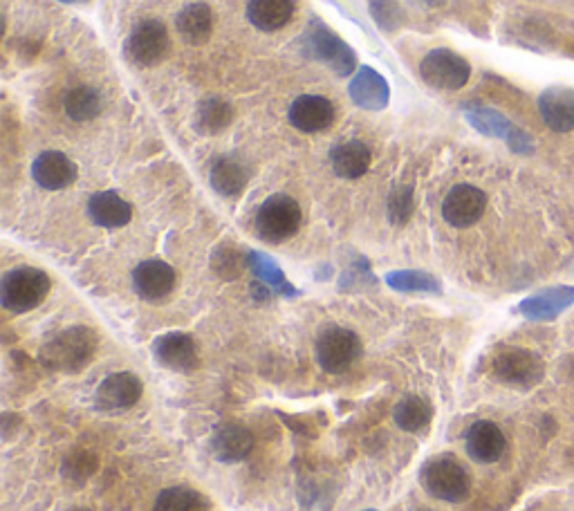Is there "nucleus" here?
<instances>
[{"instance_id": "obj_9", "label": "nucleus", "mask_w": 574, "mask_h": 511, "mask_svg": "<svg viewBox=\"0 0 574 511\" xmlns=\"http://www.w3.org/2000/svg\"><path fill=\"white\" fill-rule=\"evenodd\" d=\"M420 77L433 90L456 92L467 86L471 77V65L462 59L458 52L438 48L431 50L427 57L420 61Z\"/></svg>"}, {"instance_id": "obj_20", "label": "nucleus", "mask_w": 574, "mask_h": 511, "mask_svg": "<svg viewBox=\"0 0 574 511\" xmlns=\"http://www.w3.org/2000/svg\"><path fill=\"white\" fill-rule=\"evenodd\" d=\"M539 113L543 122L554 133L574 130V90L566 86H552L541 92Z\"/></svg>"}, {"instance_id": "obj_1", "label": "nucleus", "mask_w": 574, "mask_h": 511, "mask_svg": "<svg viewBox=\"0 0 574 511\" xmlns=\"http://www.w3.org/2000/svg\"><path fill=\"white\" fill-rule=\"evenodd\" d=\"M97 348V332L86 328V325H74V328L61 330L43 343L39 361L43 368L54 370V373H81L95 359Z\"/></svg>"}, {"instance_id": "obj_22", "label": "nucleus", "mask_w": 574, "mask_h": 511, "mask_svg": "<svg viewBox=\"0 0 574 511\" xmlns=\"http://www.w3.org/2000/svg\"><path fill=\"white\" fill-rule=\"evenodd\" d=\"M88 216L97 227L122 229L131 222L133 207L115 191H99L88 202Z\"/></svg>"}, {"instance_id": "obj_17", "label": "nucleus", "mask_w": 574, "mask_h": 511, "mask_svg": "<svg viewBox=\"0 0 574 511\" xmlns=\"http://www.w3.org/2000/svg\"><path fill=\"white\" fill-rule=\"evenodd\" d=\"M350 99L355 101V106L361 110H370V113H377V110H384L391 101V88H388V81L379 74L377 70L370 68V65H359V70L353 74V81H350Z\"/></svg>"}, {"instance_id": "obj_29", "label": "nucleus", "mask_w": 574, "mask_h": 511, "mask_svg": "<svg viewBox=\"0 0 574 511\" xmlns=\"http://www.w3.org/2000/svg\"><path fill=\"white\" fill-rule=\"evenodd\" d=\"M234 122V106L220 97H209L200 101L196 113V128L205 135H218Z\"/></svg>"}, {"instance_id": "obj_33", "label": "nucleus", "mask_w": 574, "mask_h": 511, "mask_svg": "<svg viewBox=\"0 0 574 511\" xmlns=\"http://www.w3.org/2000/svg\"><path fill=\"white\" fill-rule=\"evenodd\" d=\"M97 469H99L97 453L79 449V451H72L68 458L63 460L61 476L68 482V485L81 487V485H86L92 476H95Z\"/></svg>"}, {"instance_id": "obj_7", "label": "nucleus", "mask_w": 574, "mask_h": 511, "mask_svg": "<svg viewBox=\"0 0 574 511\" xmlns=\"http://www.w3.org/2000/svg\"><path fill=\"white\" fill-rule=\"evenodd\" d=\"M364 346L357 332L341 328V325H330L323 330L314 346V355H317V364L330 375L348 373L355 361L361 357Z\"/></svg>"}, {"instance_id": "obj_2", "label": "nucleus", "mask_w": 574, "mask_h": 511, "mask_svg": "<svg viewBox=\"0 0 574 511\" xmlns=\"http://www.w3.org/2000/svg\"><path fill=\"white\" fill-rule=\"evenodd\" d=\"M301 52L308 59L328 65L339 77H350L359 70L355 50L319 18H310L308 27L301 34Z\"/></svg>"}, {"instance_id": "obj_24", "label": "nucleus", "mask_w": 574, "mask_h": 511, "mask_svg": "<svg viewBox=\"0 0 574 511\" xmlns=\"http://www.w3.org/2000/svg\"><path fill=\"white\" fill-rule=\"evenodd\" d=\"M296 12L294 0H249L247 18L256 30L276 32L292 21Z\"/></svg>"}, {"instance_id": "obj_10", "label": "nucleus", "mask_w": 574, "mask_h": 511, "mask_svg": "<svg viewBox=\"0 0 574 511\" xmlns=\"http://www.w3.org/2000/svg\"><path fill=\"white\" fill-rule=\"evenodd\" d=\"M465 117H467V122L478 130V133H483L487 137L505 139L507 146L512 148L514 153L518 155L532 153V148H534L532 137L523 133L521 128H516L503 113H498V110L469 104L465 106Z\"/></svg>"}, {"instance_id": "obj_36", "label": "nucleus", "mask_w": 574, "mask_h": 511, "mask_svg": "<svg viewBox=\"0 0 574 511\" xmlns=\"http://www.w3.org/2000/svg\"><path fill=\"white\" fill-rule=\"evenodd\" d=\"M370 16L377 23V27L386 34H393L402 30L406 25V12L397 0H370Z\"/></svg>"}, {"instance_id": "obj_23", "label": "nucleus", "mask_w": 574, "mask_h": 511, "mask_svg": "<svg viewBox=\"0 0 574 511\" xmlns=\"http://www.w3.org/2000/svg\"><path fill=\"white\" fill-rule=\"evenodd\" d=\"M370 162H373V153L359 139H348V142H341L330 151L332 171L341 180H359L370 169Z\"/></svg>"}, {"instance_id": "obj_37", "label": "nucleus", "mask_w": 574, "mask_h": 511, "mask_svg": "<svg viewBox=\"0 0 574 511\" xmlns=\"http://www.w3.org/2000/svg\"><path fill=\"white\" fill-rule=\"evenodd\" d=\"M413 5L424 7V9H433V7H442L447 0H411Z\"/></svg>"}, {"instance_id": "obj_27", "label": "nucleus", "mask_w": 574, "mask_h": 511, "mask_svg": "<svg viewBox=\"0 0 574 511\" xmlns=\"http://www.w3.org/2000/svg\"><path fill=\"white\" fill-rule=\"evenodd\" d=\"M249 269L256 276V281L265 285L272 294L279 296H299V290L287 281L283 269L272 256H267L263 252H249Z\"/></svg>"}, {"instance_id": "obj_14", "label": "nucleus", "mask_w": 574, "mask_h": 511, "mask_svg": "<svg viewBox=\"0 0 574 511\" xmlns=\"http://www.w3.org/2000/svg\"><path fill=\"white\" fill-rule=\"evenodd\" d=\"M142 397V382L131 373L108 375L97 388L95 402L106 413H122L133 408Z\"/></svg>"}, {"instance_id": "obj_8", "label": "nucleus", "mask_w": 574, "mask_h": 511, "mask_svg": "<svg viewBox=\"0 0 574 511\" xmlns=\"http://www.w3.org/2000/svg\"><path fill=\"white\" fill-rule=\"evenodd\" d=\"M126 57L131 59L140 68H155L160 65L171 52V36L166 25L155 18H146L140 21L133 32L128 34V41L124 45Z\"/></svg>"}, {"instance_id": "obj_39", "label": "nucleus", "mask_w": 574, "mask_h": 511, "mask_svg": "<svg viewBox=\"0 0 574 511\" xmlns=\"http://www.w3.org/2000/svg\"><path fill=\"white\" fill-rule=\"evenodd\" d=\"M68 511H92L90 507H72V509H68Z\"/></svg>"}, {"instance_id": "obj_16", "label": "nucleus", "mask_w": 574, "mask_h": 511, "mask_svg": "<svg viewBox=\"0 0 574 511\" xmlns=\"http://www.w3.org/2000/svg\"><path fill=\"white\" fill-rule=\"evenodd\" d=\"M77 175V164L61 151H43L32 164V178L45 191L68 189Z\"/></svg>"}, {"instance_id": "obj_21", "label": "nucleus", "mask_w": 574, "mask_h": 511, "mask_svg": "<svg viewBox=\"0 0 574 511\" xmlns=\"http://www.w3.org/2000/svg\"><path fill=\"white\" fill-rule=\"evenodd\" d=\"M254 449V435L240 424H225L211 438V453L222 464L243 462Z\"/></svg>"}, {"instance_id": "obj_12", "label": "nucleus", "mask_w": 574, "mask_h": 511, "mask_svg": "<svg viewBox=\"0 0 574 511\" xmlns=\"http://www.w3.org/2000/svg\"><path fill=\"white\" fill-rule=\"evenodd\" d=\"M153 355L157 364L173 370V373L189 375L200 364L196 341L184 332H166L157 337L153 343Z\"/></svg>"}, {"instance_id": "obj_32", "label": "nucleus", "mask_w": 574, "mask_h": 511, "mask_svg": "<svg viewBox=\"0 0 574 511\" xmlns=\"http://www.w3.org/2000/svg\"><path fill=\"white\" fill-rule=\"evenodd\" d=\"M101 108L104 104H101L99 92L90 86H77L66 95V115L72 122H90V119L99 117Z\"/></svg>"}, {"instance_id": "obj_5", "label": "nucleus", "mask_w": 574, "mask_h": 511, "mask_svg": "<svg viewBox=\"0 0 574 511\" xmlns=\"http://www.w3.org/2000/svg\"><path fill=\"white\" fill-rule=\"evenodd\" d=\"M489 375L498 384L514 388H534L543 382L545 364L536 352L521 346L498 348L489 361Z\"/></svg>"}, {"instance_id": "obj_30", "label": "nucleus", "mask_w": 574, "mask_h": 511, "mask_svg": "<svg viewBox=\"0 0 574 511\" xmlns=\"http://www.w3.org/2000/svg\"><path fill=\"white\" fill-rule=\"evenodd\" d=\"M153 511H211L205 494L191 487H169L162 489L155 498Z\"/></svg>"}, {"instance_id": "obj_6", "label": "nucleus", "mask_w": 574, "mask_h": 511, "mask_svg": "<svg viewBox=\"0 0 574 511\" xmlns=\"http://www.w3.org/2000/svg\"><path fill=\"white\" fill-rule=\"evenodd\" d=\"M303 211L292 195L274 193L256 213V231L261 240L270 245H281L299 234Z\"/></svg>"}, {"instance_id": "obj_28", "label": "nucleus", "mask_w": 574, "mask_h": 511, "mask_svg": "<svg viewBox=\"0 0 574 511\" xmlns=\"http://www.w3.org/2000/svg\"><path fill=\"white\" fill-rule=\"evenodd\" d=\"M393 420L406 433H418L422 429H427L433 420V408L418 395H409L400 399L393 408Z\"/></svg>"}, {"instance_id": "obj_19", "label": "nucleus", "mask_w": 574, "mask_h": 511, "mask_svg": "<svg viewBox=\"0 0 574 511\" xmlns=\"http://www.w3.org/2000/svg\"><path fill=\"white\" fill-rule=\"evenodd\" d=\"M574 305V287L557 285L534 296H527L518 305V312L530 321H554Z\"/></svg>"}, {"instance_id": "obj_38", "label": "nucleus", "mask_w": 574, "mask_h": 511, "mask_svg": "<svg viewBox=\"0 0 574 511\" xmlns=\"http://www.w3.org/2000/svg\"><path fill=\"white\" fill-rule=\"evenodd\" d=\"M59 3H68V5H77V3H88V0H59Z\"/></svg>"}, {"instance_id": "obj_26", "label": "nucleus", "mask_w": 574, "mask_h": 511, "mask_svg": "<svg viewBox=\"0 0 574 511\" xmlns=\"http://www.w3.org/2000/svg\"><path fill=\"white\" fill-rule=\"evenodd\" d=\"M211 187L222 198H238L249 182V173L234 157H218L211 166Z\"/></svg>"}, {"instance_id": "obj_11", "label": "nucleus", "mask_w": 574, "mask_h": 511, "mask_svg": "<svg viewBox=\"0 0 574 511\" xmlns=\"http://www.w3.org/2000/svg\"><path fill=\"white\" fill-rule=\"evenodd\" d=\"M487 195L474 184H456L442 200V218L456 229L474 227L485 216Z\"/></svg>"}, {"instance_id": "obj_40", "label": "nucleus", "mask_w": 574, "mask_h": 511, "mask_svg": "<svg viewBox=\"0 0 574 511\" xmlns=\"http://www.w3.org/2000/svg\"><path fill=\"white\" fill-rule=\"evenodd\" d=\"M366 511H375V509H366Z\"/></svg>"}, {"instance_id": "obj_31", "label": "nucleus", "mask_w": 574, "mask_h": 511, "mask_svg": "<svg viewBox=\"0 0 574 511\" xmlns=\"http://www.w3.org/2000/svg\"><path fill=\"white\" fill-rule=\"evenodd\" d=\"M386 285L395 292H424V294H442V283L429 272L422 269H397L386 274Z\"/></svg>"}, {"instance_id": "obj_35", "label": "nucleus", "mask_w": 574, "mask_h": 511, "mask_svg": "<svg viewBox=\"0 0 574 511\" xmlns=\"http://www.w3.org/2000/svg\"><path fill=\"white\" fill-rule=\"evenodd\" d=\"M388 220H391V225L395 227H404L409 225V220L413 218L415 213V191L411 184H400V187H395L388 195Z\"/></svg>"}, {"instance_id": "obj_34", "label": "nucleus", "mask_w": 574, "mask_h": 511, "mask_svg": "<svg viewBox=\"0 0 574 511\" xmlns=\"http://www.w3.org/2000/svg\"><path fill=\"white\" fill-rule=\"evenodd\" d=\"M211 267L214 272L225 278V281H236V278L249 267V254H243L236 245H222L214 252L211 258Z\"/></svg>"}, {"instance_id": "obj_3", "label": "nucleus", "mask_w": 574, "mask_h": 511, "mask_svg": "<svg viewBox=\"0 0 574 511\" xmlns=\"http://www.w3.org/2000/svg\"><path fill=\"white\" fill-rule=\"evenodd\" d=\"M52 281L43 269L14 267L0 281V303L7 312L25 314L48 299Z\"/></svg>"}, {"instance_id": "obj_41", "label": "nucleus", "mask_w": 574, "mask_h": 511, "mask_svg": "<svg viewBox=\"0 0 574 511\" xmlns=\"http://www.w3.org/2000/svg\"><path fill=\"white\" fill-rule=\"evenodd\" d=\"M420 511H429V509H420Z\"/></svg>"}, {"instance_id": "obj_25", "label": "nucleus", "mask_w": 574, "mask_h": 511, "mask_svg": "<svg viewBox=\"0 0 574 511\" xmlns=\"http://www.w3.org/2000/svg\"><path fill=\"white\" fill-rule=\"evenodd\" d=\"M175 27L182 41L189 45H205L214 32V12L207 3H191L175 18Z\"/></svg>"}, {"instance_id": "obj_15", "label": "nucleus", "mask_w": 574, "mask_h": 511, "mask_svg": "<svg viewBox=\"0 0 574 511\" xmlns=\"http://www.w3.org/2000/svg\"><path fill=\"white\" fill-rule=\"evenodd\" d=\"M287 119L301 133H321L335 122V106L326 97L301 95L292 101Z\"/></svg>"}, {"instance_id": "obj_13", "label": "nucleus", "mask_w": 574, "mask_h": 511, "mask_svg": "<svg viewBox=\"0 0 574 511\" xmlns=\"http://www.w3.org/2000/svg\"><path fill=\"white\" fill-rule=\"evenodd\" d=\"M175 269L160 258H148L135 267L133 287L140 299L148 303H160L173 292Z\"/></svg>"}, {"instance_id": "obj_4", "label": "nucleus", "mask_w": 574, "mask_h": 511, "mask_svg": "<svg viewBox=\"0 0 574 511\" xmlns=\"http://www.w3.org/2000/svg\"><path fill=\"white\" fill-rule=\"evenodd\" d=\"M420 482L427 494L442 500V503H465L471 494L469 471L453 455H435V458L424 462Z\"/></svg>"}, {"instance_id": "obj_18", "label": "nucleus", "mask_w": 574, "mask_h": 511, "mask_svg": "<svg viewBox=\"0 0 574 511\" xmlns=\"http://www.w3.org/2000/svg\"><path fill=\"white\" fill-rule=\"evenodd\" d=\"M467 455L478 464H494L503 458L507 449V440L498 424L489 420H480L469 426L465 438Z\"/></svg>"}]
</instances>
